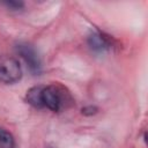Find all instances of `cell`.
<instances>
[{
    "mask_svg": "<svg viewBox=\"0 0 148 148\" xmlns=\"http://www.w3.org/2000/svg\"><path fill=\"white\" fill-rule=\"evenodd\" d=\"M25 101L35 108H46L53 112H58L66 108L67 102L72 99L61 86L49 84L30 88L25 94Z\"/></svg>",
    "mask_w": 148,
    "mask_h": 148,
    "instance_id": "6da1fadb",
    "label": "cell"
},
{
    "mask_svg": "<svg viewBox=\"0 0 148 148\" xmlns=\"http://www.w3.org/2000/svg\"><path fill=\"white\" fill-rule=\"evenodd\" d=\"M15 51L24 60L27 67L34 75H39L42 73V60L32 45L23 42L17 43L15 45Z\"/></svg>",
    "mask_w": 148,
    "mask_h": 148,
    "instance_id": "3957f363",
    "label": "cell"
},
{
    "mask_svg": "<svg viewBox=\"0 0 148 148\" xmlns=\"http://www.w3.org/2000/svg\"><path fill=\"white\" fill-rule=\"evenodd\" d=\"M22 77V68L18 60L12 56H0V82L13 84Z\"/></svg>",
    "mask_w": 148,
    "mask_h": 148,
    "instance_id": "7a4b0ae2",
    "label": "cell"
},
{
    "mask_svg": "<svg viewBox=\"0 0 148 148\" xmlns=\"http://www.w3.org/2000/svg\"><path fill=\"white\" fill-rule=\"evenodd\" d=\"M87 42H88L89 47L95 52H104V51H108L112 46V43L109 36H106L105 34L98 30L91 31L87 38Z\"/></svg>",
    "mask_w": 148,
    "mask_h": 148,
    "instance_id": "277c9868",
    "label": "cell"
},
{
    "mask_svg": "<svg viewBox=\"0 0 148 148\" xmlns=\"http://www.w3.org/2000/svg\"><path fill=\"white\" fill-rule=\"evenodd\" d=\"M96 112H97V108H96V106L89 105V106H86V108L82 109V113H83L84 116H92V114H95Z\"/></svg>",
    "mask_w": 148,
    "mask_h": 148,
    "instance_id": "52a82bcc",
    "label": "cell"
},
{
    "mask_svg": "<svg viewBox=\"0 0 148 148\" xmlns=\"http://www.w3.org/2000/svg\"><path fill=\"white\" fill-rule=\"evenodd\" d=\"M0 148H15V140L10 132L0 127Z\"/></svg>",
    "mask_w": 148,
    "mask_h": 148,
    "instance_id": "5b68a950",
    "label": "cell"
},
{
    "mask_svg": "<svg viewBox=\"0 0 148 148\" xmlns=\"http://www.w3.org/2000/svg\"><path fill=\"white\" fill-rule=\"evenodd\" d=\"M2 5H5L10 10H20V9H22L24 7V3L22 1H13V0H10V1H3Z\"/></svg>",
    "mask_w": 148,
    "mask_h": 148,
    "instance_id": "8992f818",
    "label": "cell"
}]
</instances>
